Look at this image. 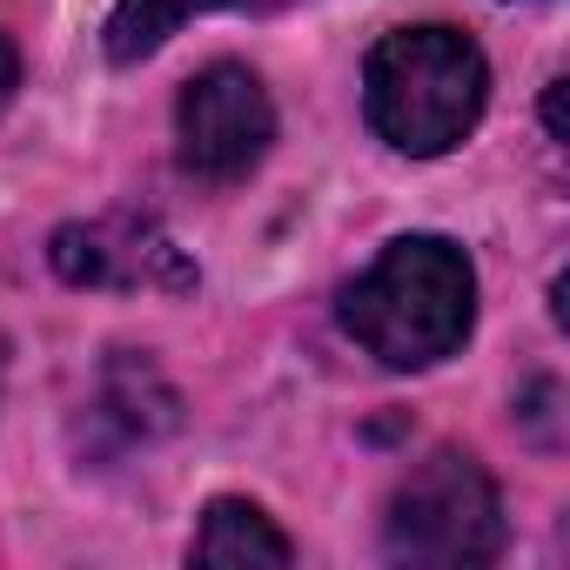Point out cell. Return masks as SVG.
I'll return each instance as SVG.
<instances>
[{
    "instance_id": "obj_9",
    "label": "cell",
    "mask_w": 570,
    "mask_h": 570,
    "mask_svg": "<svg viewBox=\"0 0 570 570\" xmlns=\"http://www.w3.org/2000/svg\"><path fill=\"white\" fill-rule=\"evenodd\" d=\"M14 88H21V61H14V48H8V35H0V108L14 101Z\"/></svg>"
},
{
    "instance_id": "obj_1",
    "label": "cell",
    "mask_w": 570,
    "mask_h": 570,
    "mask_svg": "<svg viewBox=\"0 0 570 570\" xmlns=\"http://www.w3.org/2000/svg\"><path fill=\"white\" fill-rule=\"evenodd\" d=\"M470 323H476V268L443 235L390 242L343 289V330L383 370H430L456 356L470 343Z\"/></svg>"
},
{
    "instance_id": "obj_4",
    "label": "cell",
    "mask_w": 570,
    "mask_h": 570,
    "mask_svg": "<svg viewBox=\"0 0 570 570\" xmlns=\"http://www.w3.org/2000/svg\"><path fill=\"white\" fill-rule=\"evenodd\" d=\"M175 141H181V168L202 175V181H242L268 141H275V101L268 88L235 68V61H215L202 68L181 101H175Z\"/></svg>"
},
{
    "instance_id": "obj_8",
    "label": "cell",
    "mask_w": 570,
    "mask_h": 570,
    "mask_svg": "<svg viewBox=\"0 0 570 570\" xmlns=\"http://www.w3.org/2000/svg\"><path fill=\"white\" fill-rule=\"evenodd\" d=\"M215 8H228V0H121V8L108 14V61H141V55H155L181 21H195V14H215Z\"/></svg>"
},
{
    "instance_id": "obj_2",
    "label": "cell",
    "mask_w": 570,
    "mask_h": 570,
    "mask_svg": "<svg viewBox=\"0 0 570 570\" xmlns=\"http://www.w3.org/2000/svg\"><path fill=\"white\" fill-rule=\"evenodd\" d=\"M490 101V61L456 28H396L370 48L363 108L396 155H450Z\"/></svg>"
},
{
    "instance_id": "obj_6",
    "label": "cell",
    "mask_w": 570,
    "mask_h": 570,
    "mask_svg": "<svg viewBox=\"0 0 570 570\" xmlns=\"http://www.w3.org/2000/svg\"><path fill=\"white\" fill-rule=\"evenodd\" d=\"M289 537H282L255 503L242 497H215L202 510V530H195V563H289Z\"/></svg>"
},
{
    "instance_id": "obj_7",
    "label": "cell",
    "mask_w": 570,
    "mask_h": 570,
    "mask_svg": "<svg viewBox=\"0 0 570 570\" xmlns=\"http://www.w3.org/2000/svg\"><path fill=\"white\" fill-rule=\"evenodd\" d=\"M101 410L128 430V436H161L175 430V390L161 383V370L135 350H115V363L101 370Z\"/></svg>"
},
{
    "instance_id": "obj_5",
    "label": "cell",
    "mask_w": 570,
    "mask_h": 570,
    "mask_svg": "<svg viewBox=\"0 0 570 570\" xmlns=\"http://www.w3.org/2000/svg\"><path fill=\"white\" fill-rule=\"evenodd\" d=\"M48 255H55L61 282H75V289H161V296L195 289V262L141 215L68 222Z\"/></svg>"
},
{
    "instance_id": "obj_3",
    "label": "cell",
    "mask_w": 570,
    "mask_h": 570,
    "mask_svg": "<svg viewBox=\"0 0 570 570\" xmlns=\"http://www.w3.org/2000/svg\"><path fill=\"white\" fill-rule=\"evenodd\" d=\"M383 543L396 563L416 570H476L503 550V503L490 470L470 450H436L423 456L383 517Z\"/></svg>"
},
{
    "instance_id": "obj_10",
    "label": "cell",
    "mask_w": 570,
    "mask_h": 570,
    "mask_svg": "<svg viewBox=\"0 0 570 570\" xmlns=\"http://www.w3.org/2000/svg\"><path fill=\"white\" fill-rule=\"evenodd\" d=\"M543 121H550V135L563 141V81H550V95H543Z\"/></svg>"
}]
</instances>
